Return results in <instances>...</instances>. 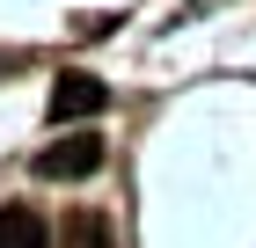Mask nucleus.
Returning a JSON list of instances; mask_svg holds the SVG:
<instances>
[{
  "label": "nucleus",
  "mask_w": 256,
  "mask_h": 248,
  "mask_svg": "<svg viewBox=\"0 0 256 248\" xmlns=\"http://www.w3.org/2000/svg\"><path fill=\"white\" fill-rule=\"evenodd\" d=\"M96 168H102V139H88V132H66V139H52V146L37 153V175H44V183L96 175Z\"/></svg>",
  "instance_id": "obj_1"
},
{
  "label": "nucleus",
  "mask_w": 256,
  "mask_h": 248,
  "mask_svg": "<svg viewBox=\"0 0 256 248\" xmlns=\"http://www.w3.org/2000/svg\"><path fill=\"white\" fill-rule=\"evenodd\" d=\"M110 110V88L96 73H59L52 80V124H74V117H96Z\"/></svg>",
  "instance_id": "obj_2"
},
{
  "label": "nucleus",
  "mask_w": 256,
  "mask_h": 248,
  "mask_svg": "<svg viewBox=\"0 0 256 248\" xmlns=\"http://www.w3.org/2000/svg\"><path fill=\"white\" fill-rule=\"evenodd\" d=\"M59 241H66V248H118V234H110L102 212H74V219L59 227Z\"/></svg>",
  "instance_id": "obj_3"
},
{
  "label": "nucleus",
  "mask_w": 256,
  "mask_h": 248,
  "mask_svg": "<svg viewBox=\"0 0 256 248\" xmlns=\"http://www.w3.org/2000/svg\"><path fill=\"white\" fill-rule=\"evenodd\" d=\"M0 248H52V234L37 227V212H0Z\"/></svg>",
  "instance_id": "obj_4"
}]
</instances>
